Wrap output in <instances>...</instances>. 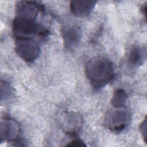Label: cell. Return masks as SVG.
<instances>
[{"mask_svg":"<svg viewBox=\"0 0 147 147\" xmlns=\"http://www.w3.org/2000/svg\"><path fill=\"white\" fill-rule=\"evenodd\" d=\"M86 74L92 86L100 88L112 80L114 69L109 60L103 57H96L87 63Z\"/></svg>","mask_w":147,"mask_h":147,"instance_id":"1","label":"cell"},{"mask_svg":"<svg viewBox=\"0 0 147 147\" xmlns=\"http://www.w3.org/2000/svg\"><path fill=\"white\" fill-rule=\"evenodd\" d=\"M15 50L21 59L31 62L38 56L40 47L37 42L30 38H17L15 42Z\"/></svg>","mask_w":147,"mask_h":147,"instance_id":"2","label":"cell"},{"mask_svg":"<svg viewBox=\"0 0 147 147\" xmlns=\"http://www.w3.org/2000/svg\"><path fill=\"white\" fill-rule=\"evenodd\" d=\"M129 119L128 111L123 107H116L110 110L106 115V123L111 130L120 131L127 125Z\"/></svg>","mask_w":147,"mask_h":147,"instance_id":"3","label":"cell"},{"mask_svg":"<svg viewBox=\"0 0 147 147\" xmlns=\"http://www.w3.org/2000/svg\"><path fill=\"white\" fill-rule=\"evenodd\" d=\"M13 31L17 38H30L39 31V26L34 20L17 16L13 22Z\"/></svg>","mask_w":147,"mask_h":147,"instance_id":"4","label":"cell"},{"mask_svg":"<svg viewBox=\"0 0 147 147\" xmlns=\"http://www.w3.org/2000/svg\"><path fill=\"white\" fill-rule=\"evenodd\" d=\"M19 131L18 125L14 121L9 119L1 121L0 127L1 141L3 140H14L18 137Z\"/></svg>","mask_w":147,"mask_h":147,"instance_id":"5","label":"cell"},{"mask_svg":"<svg viewBox=\"0 0 147 147\" xmlns=\"http://www.w3.org/2000/svg\"><path fill=\"white\" fill-rule=\"evenodd\" d=\"M95 1H71L70 9L77 17H85L91 13L95 5Z\"/></svg>","mask_w":147,"mask_h":147,"instance_id":"6","label":"cell"},{"mask_svg":"<svg viewBox=\"0 0 147 147\" xmlns=\"http://www.w3.org/2000/svg\"><path fill=\"white\" fill-rule=\"evenodd\" d=\"M62 37L64 45L68 49H73L76 47L80 38L78 30L74 26L64 28L62 30Z\"/></svg>","mask_w":147,"mask_h":147,"instance_id":"7","label":"cell"},{"mask_svg":"<svg viewBox=\"0 0 147 147\" xmlns=\"http://www.w3.org/2000/svg\"><path fill=\"white\" fill-rule=\"evenodd\" d=\"M18 17L34 20L38 13V8L33 3L29 2H22L18 5L17 9Z\"/></svg>","mask_w":147,"mask_h":147,"instance_id":"8","label":"cell"},{"mask_svg":"<svg viewBox=\"0 0 147 147\" xmlns=\"http://www.w3.org/2000/svg\"><path fill=\"white\" fill-rule=\"evenodd\" d=\"M145 56L144 51L141 47H134L129 53L127 63L132 67H138L142 64Z\"/></svg>","mask_w":147,"mask_h":147,"instance_id":"9","label":"cell"},{"mask_svg":"<svg viewBox=\"0 0 147 147\" xmlns=\"http://www.w3.org/2000/svg\"><path fill=\"white\" fill-rule=\"evenodd\" d=\"M127 95L122 88L117 89L114 93L111 99V104L115 107H122L126 102Z\"/></svg>","mask_w":147,"mask_h":147,"instance_id":"10","label":"cell"},{"mask_svg":"<svg viewBox=\"0 0 147 147\" xmlns=\"http://www.w3.org/2000/svg\"><path fill=\"white\" fill-rule=\"evenodd\" d=\"M65 119L66 122V129H67L69 132L74 131L77 128H79L81 123V119L79 116L75 113H69L67 115Z\"/></svg>","mask_w":147,"mask_h":147,"instance_id":"11","label":"cell"},{"mask_svg":"<svg viewBox=\"0 0 147 147\" xmlns=\"http://www.w3.org/2000/svg\"><path fill=\"white\" fill-rule=\"evenodd\" d=\"M146 119H144V121L142 122V123L141 124L140 126L141 133L142 134L143 138L145 139V141H146Z\"/></svg>","mask_w":147,"mask_h":147,"instance_id":"12","label":"cell"},{"mask_svg":"<svg viewBox=\"0 0 147 147\" xmlns=\"http://www.w3.org/2000/svg\"><path fill=\"white\" fill-rule=\"evenodd\" d=\"M72 144H69L68 145H74V146H83V145H85L83 144V143L82 142V141H74L72 142Z\"/></svg>","mask_w":147,"mask_h":147,"instance_id":"13","label":"cell"}]
</instances>
